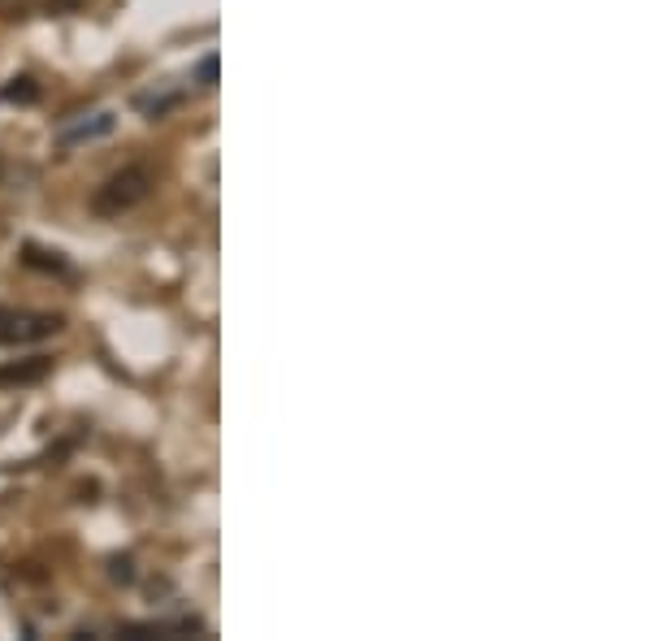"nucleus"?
Wrapping results in <instances>:
<instances>
[{
    "label": "nucleus",
    "instance_id": "nucleus-7",
    "mask_svg": "<svg viewBox=\"0 0 650 641\" xmlns=\"http://www.w3.org/2000/svg\"><path fill=\"white\" fill-rule=\"evenodd\" d=\"M217 70H221L217 52H208V57L195 61V83H200V87H213V83H217Z\"/></svg>",
    "mask_w": 650,
    "mask_h": 641
},
{
    "label": "nucleus",
    "instance_id": "nucleus-4",
    "mask_svg": "<svg viewBox=\"0 0 650 641\" xmlns=\"http://www.w3.org/2000/svg\"><path fill=\"white\" fill-rule=\"evenodd\" d=\"M113 130V113H96V122H83V126H65L61 139L65 143H83V139H100Z\"/></svg>",
    "mask_w": 650,
    "mask_h": 641
},
{
    "label": "nucleus",
    "instance_id": "nucleus-9",
    "mask_svg": "<svg viewBox=\"0 0 650 641\" xmlns=\"http://www.w3.org/2000/svg\"><path fill=\"white\" fill-rule=\"evenodd\" d=\"M22 5H26V0H0V13H5V18H18Z\"/></svg>",
    "mask_w": 650,
    "mask_h": 641
},
{
    "label": "nucleus",
    "instance_id": "nucleus-8",
    "mask_svg": "<svg viewBox=\"0 0 650 641\" xmlns=\"http://www.w3.org/2000/svg\"><path fill=\"white\" fill-rule=\"evenodd\" d=\"M113 577H117V581H130V577H135V572H130V559H113Z\"/></svg>",
    "mask_w": 650,
    "mask_h": 641
},
{
    "label": "nucleus",
    "instance_id": "nucleus-3",
    "mask_svg": "<svg viewBox=\"0 0 650 641\" xmlns=\"http://www.w3.org/2000/svg\"><path fill=\"white\" fill-rule=\"evenodd\" d=\"M52 373L48 356H26V360H5L0 364V386H35Z\"/></svg>",
    "mask_w": 650,
    "mask_h": 641
},
{
    "label": "nucleus",
    "instance_id": "nucleus-6",
    "mask_svg": "<svg viewBox=\"0 0 650 641\" xmlns=\"http://www.w3.org/2000/svg\"><path fill=\"white\" fill-rule=\"evenodd\" d=\"M26 265H31V269H48V273H61L65 269V260L57 256V252H39V247H26Z\"/></svg>",
    "mask_w": 650,
    "mask_h": 641
},
{
    "label": "nucleus",
    "instance_id": "nucleus-5",
    "mask_svg": "<svg viewBox=\"0 0 650 641\" xmlns=\"http://www.w3.org/2000/svg\"><path fill=\"white\" fill-rule=\"evenodd\" d=\"M5 96H9L13 104H35V100H39V87H35V78L22 74V78H13V83L5 87Z\"/></svg>",
    "mask_w": 650,
    "mask_h": 641
},
{
    "label": "nucleus",
    "instance_id": "nucleus-2",
    "mask_svg": "<svg viewBox=\"0 0 650 641\" xmlns=\"http://www.w3.org/2000/svg\"><path fill=\"white\" fill-rule=\"evenodd\" d=\"M65 317L57 312H26V308H0V347L13 343H39V338L61 334Z\"/></svg>",
    "mask_w": 650,
    "mask_h": 641
},
{
    "label": "nucleus",
    "instance_id": "nucleus-1",
    "mask_svg": "<svg viewBox=\"0 0 650 641\" xmlns=\"http://www.w3.org/2000/svg\"><path fill=\"white\" fill-rule=\"evenodd\" d=\"M152 195V169L148 165H122L117 174H109L91 191V213L96 217H122L135 204H143Z\"/></svg>",
    "mask_w": 650,
    "mask_h": 641
},
{
    "label": "nucleus",
    "instance_id": "nucleus-10",
    "mask_svg": "<svg viewBox=\"0 0 650 641\" xmlns=\"http://www.w3.org/2000/svg\"><path fill=\"white\" fill-rule=\"evenodd\" d=\"M0 178H5V156H0Z\"/></svg>",
    "mask_w": 650,
    "mask_h": 641
}]
</instances>
